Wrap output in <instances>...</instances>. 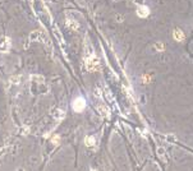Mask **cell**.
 Returning <instances> with one entry per match:
<instances>
[{"instance_id": "cell-1", "label": "cell", "mask_w": 193, "mask_h": 171, "mask_svg": "<svg viewBox=\"0 0 193 171\" xmlns=\"http://www.w3.org/2000/svg\"><path fill=\"white\" fill-rule=\"evenodd\" d=\"M9 47H10V40H9V37H0V51L1 53H5V51L9 50Z\"/></svg>"}, {"instance_id": "cell-2", "label": "cell", "mask_w": 193, "mask_h": 171, "mask_svg": "<svg viewBox=\"0 0 193 171\" xmlns=\"http://www.w3.org/2000/svg\"><path fill=\"white\" fill-rule=\"evenodd\" d=\"M85 106H86V101H85V98H82V97H78L74 102H73V109L78 112L82 111L83 109H85Z\"/></svg>"}, {"instance_id": "cell-3", "label": "cell", "mask_w": 193, "mask_h": 171, "mask_svg": "<svg viewBox=\"0 0 193 171\" xmlns=\"http://www.w3.org/2000/svg\"><path fill=\"white\" fill-rule=\"evenodd\" d=\"M137 13H138V15H140V17H142V18H146L147 15L150 14V9L147 8L146 5H141L140 8H138Z\"/></svg>"}, {"instance_id": "cell-4", "label": "cell", "mask_w": 193, "mask_h": 171, "mask_svg": "<svg viewBox=\"0 0 193 171\" xmlns=\"http://www.w3.org/2000/svg\"><path fill=\"white\" fill-rule=\"evenodd\" d=\"M173 35H174V38L176 41H183V40H184V33H183V31L179 30V28H175L174 32H173Z\"/></svg>"}, {"instance_id": "cell-5", "label": "cell", "mask_w": 193, "mask_h": 171, "mask_svg": "<svg viewBox=\"0 0 193 171\" xmlns=\"http://www.w3.org/2000/svg\"><path fill=\"white\" fill-rule=\"evenodd\" d=\"M68 23H70L69 26H70V27H72V28H74V30H77V28H78V22H76V21H72V19H68Z\"/></svg>"}, {"instance_id": "cell-6", "label": "cell", "mask_w": 193, "mask_h": 171, "mask_svg": "<svg viewBox=\"0 0 193 171\" xmlns=\"http://www.w3.org/2000/svg\"><path fill=\"white\" fill-rule=\"evenodd\" d=\"M86 144H88V146H94L95 139H94V138H88V139H86Z\"/></svg>"}]
</instances>
